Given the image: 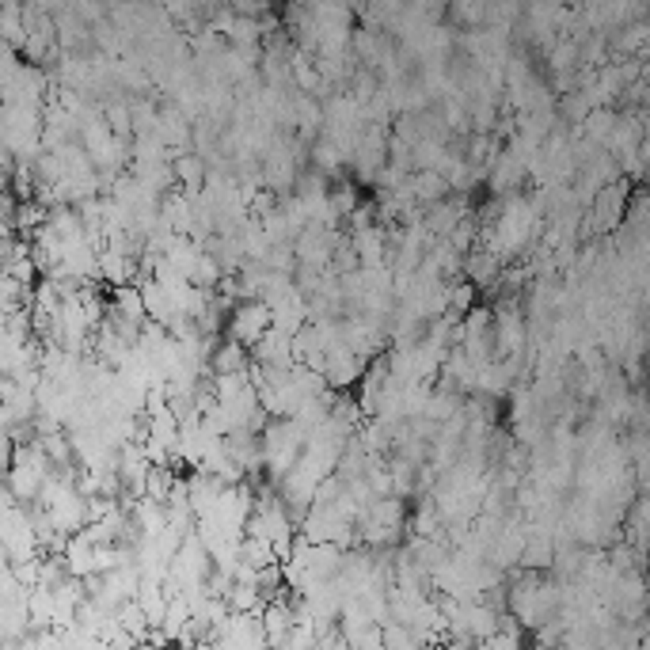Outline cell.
I'll use <instances>...</instances> for the list:
<instances>
[{
  "instance_id": "6da1fadb",
  "label": "cell",
  "mask_w": 650,
  "mask_h": 650,
  "mask_svg": "<svg viewBox=\"0 0 650 650\" xmlns=\"http://www.w3.org/2000/svg\"><path fill=\"white\" fill-rule=\"evenodd\" d=\"M267 339H270V331H267ZM267 339H259V343H267ZM274 343H282V331L274 327ZM270 346V343H267ZM262 358H270V350H262ZM274 358L278 361H285V346H274Z\"/></svg>"
}]
</instances>
